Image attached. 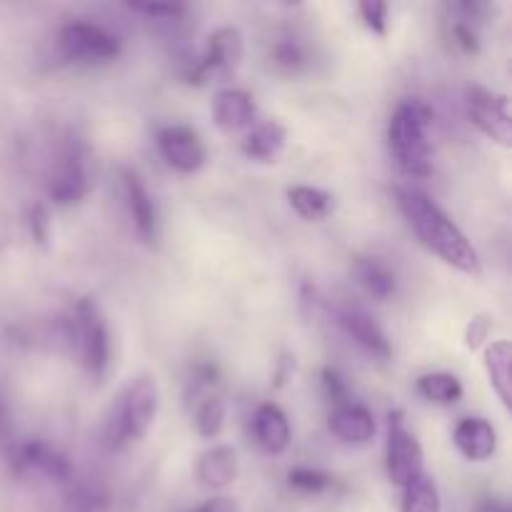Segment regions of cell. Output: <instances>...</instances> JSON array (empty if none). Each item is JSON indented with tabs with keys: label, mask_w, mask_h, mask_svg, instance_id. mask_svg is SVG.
Masks as SVG:
<instances>
[{
	"label": "cell",
	"mask_w": 512,
	"mask_h": 512,
	"mask_svg": "<svg viewBox=\"0 0 512 512\" xmlns=\"http://www.w3.org/2000/svg\"><path fill=\"white\" fill-rule=\"evenodd\" d=\"M400 213L405 215L408 225L413 228L415 238L425 245L433 255H438L443 263L453 265L455 270L468 275L480 273L478 250L473 248L463 230L448 218L443 208L413 185H398L395 188Z\"/></svg>",
	"instance_id": "6da1fadb"
},
{
	"label": "cell",
	"mask_w": 512,
	"mask_h": 512,
	"mask_svg": "<svg viewBox=\"0 0 512 512\" xmlns=\"http://www.w3.org/2000/svg\"><path fill=\"white\" fill-rule=\"evenodd\" d=\"M430 118V108L420 98L400 100L390 118V150L398 168L410 178H428L433 173V150L428 140Z\"/></svg>",
	"instance_id": "7a4b0ae2"
},
{
	"label": "cell",
	"mask_w": 512,
	"mask_h": 512,
	"mask_svg": "<svg viewBox=\"0 0 512 512\" xmlns=\"http://www.w3.org/2000/svg\"><path fill=\"white\" fill-rule=\"evenodd\" d=\"M158 405L160 390L155 378H150V375L135 378L120 393L118 403L113 405L108 423H105V445H108V450L118 453V450L135 443V440H143L153 428Z\"/></svg>",
	"instance_id": "3957f363"
},
{
	"label": "cell",
	"mask_w": 512,
	"mask_h": 512,
	"mask_svg": "<svg viewBox=\"0 0 512 512\" xmlns=\"http://www.w3.org/2000/svg\"><path fill=\"white\" fill-rule=\"evenodd\" d=\"M68 348L95 383H103L110 365V335L103 313L93 298H80L68 315Z\"/></svg>",
	"instance_id": "277c9868"
},
{
	"label": "cell",
	"mask_w": 512,
	"mask_h": 512,
	"mask_svg": "<svg viewBox=\"0 0 512 512\" xmlns=\"http://www.w3.org/2000/svg\"><path fill=\"white\" fill-rule=\"evenodd\" d=\"M60 50L65 60L80 65H103L120 55V38L108 28L88 20H70L60 28Z\"/></svg>",
	"instance_id": "5b68a950"
},
{
	"label": "cell",
	"mask_w": 512,
	"mask_h": 512,
	"mask_svg": "<svg viewBox=\"0 0 512 512\" xmlns=\"http://www.w3.org/2000/svg\"><path fill=\"white\" fill-rule=\"evenodd\" d=\"M90 193V173L83 145L68 140L48 175V195L55 205H78Z\"/></svg>",
	"instance_id": "8992f818"
},
{
	"label": "cell",
	"mask_w": 512,
	"mask_h": 512,
	"mask_svg": "<svg viewBox=\"0 0 512 512\" xmlns=\"http://www.w3.org/2000/svg\"><path fill=\"white\" fill-rule=\"evenodd\" d=\"M423 463V448H420L418 438L405 428L403 415L390 413L388 448H385V468H388L390 483L395 488H408L415 478L425 473Z\"/></svg>",
	"instance_id": "52a82bcc"
},
{
	"label": "cell",
	"mask_w": 512,
	"mask_h": 512,
	"mask_svg": "<svg viewBox=\"0 0 512 512\" xmlns=\"http://www.w3.org/2000/svg\"><path fill=\"white\" fill-rule=\"evenodd\" d=\"M465 113H468L470 123H473L480 133L488 135L490 140L505 145V148L512 143L508 95L493 93V90L473 85V88H468V93H465Z\"/></svg>",
	"instance_id": "ba28073f"
},
{
	"label": "cell",
	"mask_w": 512,
	"mask_h": 512,
	"mask_svg": "<svg viewBox=\"0 0 512 512\" xmlns=\"http://www.w3.org/2000/svg\"><path fill=\"white\" fill-rule=\"evenodd\" d=\"M245 55V40L240 28L235 25H223V28L213 30V35L208 38V50H205L203 58L193 65L190 70V83L205 85L208 80L218 78V75L233 73L240 65Z\"/></svg>",
	"instance_id": "9c48e42d"
},
{
	"label": "cell",
	"mask_w": 512,
	"mask_h": 512,
	"mask_svg": "<svg viewBox=\"0 0 512 512\" xmlns=\"http://www.w3.org/2000/svg\"><path fill=\"white\" fill-rule=\"evenodd\" d=\"M10 470L18 478L43 475V478L53 480V483L65 485L73 480V465L68 463V458L58 453L53 445L43 443V440H28V443L10 448Z\"/></svg>",
	"instance_id": "30bf717a"
},
{
	"label": "cell",
	"mask_w": 512,
	"mask_h": 512,
	"mask_svg": "<svg viewBox=\"0 0 512 512\" xmlns=\"http://www.w3.org/2000/svg\"><path fill=\"white\" fill-rule=\"evenodd\" d=\"M158 150L165 163L178 173H195L205 165L208 150H205L203 138L188 125H165L155 135Z\"/></svg>",
	"instance_id": "8fae6325"
},
{
	"label": "cell",
	"mask_w": 512,
	"mask_h": 512,
	"mask_svg": "<svg viewBox=\"0 0 512 512\" xmlns=\"http://www.w3.org/2000/svg\"><path fill=\"white\" fill-rule=\"evenodd\" d=\"M335 320H338L340 328L355 340L363 350H368L370 355L380 360H388L393 355V348H390L388 335L383 333V328L378 325V320L368 313L365 308L355 303H340L333 308Z\"/></svg>",
	"instance_id": "7c38bea8"
},
{
	"label": "cell",
	"mask_w": 512,
	"mask_h": 512,
	"mask_svg": "<svg viewBox=\"0 0 512 512\" xmlns=\"http://www.w3.org/2000/svg\"><path fill=\"white\" fill-rule=\"evenodd\" d=\"M120 183H123V198L125 205H128L130 218H133L135 233L140 235L145 245H155L160 235V218L153 195L148 193L140 175L130 168L120 170Z\"/></svg>",
	"instance_id": "4fadbf2b"
},
{
	"label": "cell",
	"mask_w": 512,
	"mask_h": 512,
	"mask_svg": "<svg viewBox=\"0 0 512 512\" xmlns=\"http://www.w3.org/2000/svg\"><path fill=\"white\" fill-rule=\"evenodd\" d=\"M453 443L463 458L473 460V463H485L498 450V433L485 418H465L455 428Z\"/></svg>",
	"instance_id": "5bb4252c"
},
{
	"label": "cell",
	"mask_w": 512,
	"mask_h": 512,
	"mask_svg": "<svg viewBox=\"0 0 512 512\" xmlns=\"http://www.w3.org/2000/svg\"><path fill=\"white\" fill-rule=\"evenodd\" d=\"M330 433L348 445H365L375 435V418L368 408L358 403H345L330 413Z\"/></svg>",
	"instance_id": "9a60e30c"
},
{
	"label": "cell",
	"mask_w": 512,
	"mask_h": 512,
	"mask_svg": "<svg viewBox=\"0 0 512 512\" xmlns=\"http://www.w3.org/2000/svg\"><path fill=\"white\" fill-rule=\"evenodd\" d=\"M255 118L253 95L240 88L220 90L213 98V120L223 133H238L248 128Z\"/></svg>",
	"instance_id": "2e32d148"
},
{
	"label": "cell",
	"mask_w": 512,
	"mask_h": 512,
	"mask_svg": "<svg viewBox=\"0 0 512 512\" xmlns=\"http://www.w3.org/2000/svg\"><path fill=\"white\" fill-rule=\"evenodd\" d=\"M253 430L260 448L270 455L285 453L290 445V438H293L288 415H285L275 403H263L258 410H255Z\"/></svg>",
	"instance_id": "e0dca14e"
},
{
	"label": "cell",
	"mask_w": 512,
	"mask_h": 512,
	"mask_svg": "<svg viewBox=\"0 0 512 512\" xmlns=\"http://www.w3.org/2000/svg\"><path fill=\"white\" fill-rule=\"evenodd\" d=\"M238 478V455L230 445H215L198 460V480L210 490H223Z\"/></svg>",
	"instance_id": "ac0fdd59"
},
{
	"label": "cell",
	"mask_w": 512,
	"mask_h": 512,
	"mask_svg": "<svg viewBox=\"0 0 512 512\" xmlns=\"http://www.w3.org/2000/svg\"><path fill=\"white\" fill-rule=\"evenodd\" d=\"M285 143H288V130L275 120H268L250 130L248 138L243 140V153L260 163H275L285 150Z\"/></svg>",
	"instance_id": "d6986e66"
},
{
	"label": "cell",
	"mask_w": 512,
	"mask_h": 512,
	"mask_svg": "<svg viewBox=\"0 0 512 512\" xmlns=\"http://www.w3.org/2000/svg\"><path fill=\"white\" fill-rule=\"evenodd\" d=\"M510 365H512V345L508 340H495L485 348V370L493 390L498 398L503 400L505 408H512V393H510Z\"/></svg>",
	"instance_id": "ffe728a7"
},
{
	"label": "cell",
	"mask_w": 512,
	"mask_h": 512,
	"mask_svg": "<svg viewBox=\"0 0 512 512\" xmlns=\"http://www.w3.org/2000/svg\"><path fill=\"white\" fill-rule=\"evenodd\" d=\"M353 275L360 285L365 288V293L373 295L375 300H388L393 298L395 290H398V280L395 273L385 263L375 258H358L353 265Z\"/></svg>",
	"instance_id": "44dd1931"
},
{
	"label": "cell",
	"mask_w": 512,
	"mask_h": 512,
	"mask_svg": "<svg viewBox=\"0 0 512 512\" xmlns=\"http://www.w3.org/2000/svg\"><path fill=\"white\" fill-rule=\"evenodd\" d=\"M288 203L300 218L310 220V223L325 220L335 210L333 195L328 190L310 188V185H293V188H288Z\"/></svg>",
	"instance_id": "7402d4cb"
},
{
	"label": "cell",
	"mask_w": 512,
	"mask_h": 512,
	"mask_svg": "<svg viewBox=\"0 0 512 512\" xmlns=\"http://www.w3.org/2000/svg\"><path fill=\"white\" fill-rule=\"evenodd\" d=\"M418 393L435 405H453L463 398V383L453 373H428L418 380Z\"/></svg>",
	"instance_id": "603a6c76"
},
{
	"label": "cell",
	"mask_w": 512,
	"mask_h": 512,
	"mask_svg": "<svg viewBox=\"0 0 512 512\" xmlns=\"http://www.w3.org/2000/svg\"><path fill=\"white\" fill-rule=\"evenodd\" d=\"M443 503H440L438 485L430 475H420L415 478L408 488H403V508L400 512H440Z\"/></svg>",
	"instance_id": "cb8c5ba5"
},
{
	"label": "cell",
	"mask_w": 512,
	"mask_h": 512,
	"mask_svg": "<svg viewBox=\"0 0 512 512\" xmlns=\"http://www.w3.org/2000/svg\"><path fill=\"white\" fill-rule=\"evenodd\" d=\"M270 60H273L275 68L285 70V73H298L308 65V53H305V45L298 38H278L270 43Z\"/></svg>",
	"instance_id": "d4e9b609"
},
{
	"label": "cell",
	"mask_w": 512,
	"mask_h": 512,
	"mask_svg": "<svg viewBox=\"0 0 512 512\" xmlns=\"http://www.w3.org/2000/svg\"><path fill=\"white\" fill-rule=\"evenodd\" d=\"M225 425V400L218 393L205 395L195 413V428L203 438H218Z\"/></svg>",
	"instance_id": "484cf974"
},
{
	"label": "cell",
	"mask_w": 512,
	"mask_h": 512,
	"mask_svg": "<svg viewBox=\"0 0 512 512\" xmlns=\"http://www.w3.org/2000/svg\"><path fill=\"white\" fill-rule=\"evenodd\" d=\"M288 485L295 490V493L323 495L333 488L335 478L315 468H293L288 473Z\"/></svg>",
	"instance_id": "4316f807"
},
{
	"label": "cell",
	"mask_w": 512,
	"mask_h": 512,
	"mask_svg": "<svg viewBox=\"0 0 512 512\" xmlns=\"http://www.w3.org/2000/svg\"><path fill=\"white\" fill-rule=\"evenodd\" d=\"M68 498H65V505H68V512H105L108 508V498H105L103 490L90 488V485H73L70 480Z\"/></svg>",
	"instance_id": "83f0119b"
},
{
	"label": "cell",
	"mask_w": 512,
	"mask_h": 512,
	"mask_svg": "<svg viewBox=\"0 0 512 512\" xmlns=\"http://www.w3.org/2000/svg\"><path fill=\"white\" fill-rule=\"evenodd\" d=\"M358 13L370 33L380 35V38L388 35V13H390L388 3H383V0H365V3L358 5Z\"/></svg>",
	"instance_id": "f1b7e54d"
},
{
	"label": "cell",
	"mask_w": 512,
	"mask_h": 512,
	"mask_svg": "<svg viewBox=\"0 0 512 512\" xmlns=\"http://www.w3.org/2000/svg\"><path fill=\"white\" fill-rule=\"evenodd\" d=\"M28 230L30 238L40 248H48L50 243V215L48 208L43 203H33V208L28 210Z\"/></svg>",
	"instance_id": "f546056e"
},
{
	"label": "cell",
	"mask_w": 512,
	"mask_h": 512,
	"mask_svg": "<svg viewBox=\"0 0 512 512\" xmlns=\"http://www.w3.org/2000/svg\"><path fill=\"white\" fill-rule=\"evenodd\" d=\"M323 390H325V395H328V400L335 405V408L350 403V400H348L350 398L348 385H345V380L340 378L338 370H333V368L323 370Z\"/></svg>",
	"instance_id": "4dcf8cb0"
},
{
	"label": "cell",
	"mask_w": 512,
	"mask_h": 512,
	"mask_svg": "<svg viewBox=\"0 0 512 512\" xmlns=\"http://www.w3.org/2000/svg\"><path fill=\"white\" fill-rule=\"evenodd\" d=\"M133 13H143L148 18H163V20H173L180 18L185 13V5L180 3H130L128 5Z\"/></svg>",
	"instance_id": "1f68e13d"
},
{
	"label": "cell",
	"mask_w": 512,
	"mask_h": 512,
	"mask_svg": "<svg viewBox=\"0 0 512 512\" xmlns=\"http://www.w3.org/2000/svg\"><path fill=\"white\" fill-rule=\"evenodd\" d=\"M490 335V320L485 318V315H480V318H475L473 323L468 325V330H465V345H468L470 350H478L480 345L488 340Z\"/></svg>",
	"instance_id": "d6a6232c"
},
{
	"label": "cell",
	"mask_w": 512,
	"mask_h": 512,
	"mask_svg": "<svg viewBox=\"0 0 512 512\" xmlns=\"http://www.w3.org/2000/svg\"><path fill=\"white\" fill-rule=\"evenodd\" d=\"M10 433H13V415H10L8 400L0 393V450L10 445Z\"/></svg>",
	"instance_id": "836d02e7"
},
{
	"label": "cell",
	"mask_w": 512,
	"mask_h": 512,
	"mask_svg": "<svg viewBox=\"0 0 512 512\" xmlns=\"http://www.w3.org/2000/svg\"><path fill=\"white\" fill-rule=\"evenodd\" d=\"M295 373V358L293 355H283V360H278V370H275V388H283Z\"/></svg>",
	"instance_id": "e575fe53"
},
{
	"label": "cell",
	"mask_w": 512,
	"mask_h": 512,
	"mask_svg": "<svg viewBox=\"0 0 512 512\" xmlns=\"http://www.w3.org/2000/svg\"><path fill=\"white\" fill-rule=\"evenodd\" d=\"M198 512H238V505L230 498H213L203 505Z\"/></svg>",
	"instance_id": "d590c367"
},
{
	"label": "cell",
	"mask_w": 512,
	"mask_h": 512,
	"mask_svg": "<svg viewBox=\"0 0 512 512\" xmlns=\"http://www.w3.org/2000/svg\"><path fill=\"white\" fill-rule=\"evenodd\" d=\"M478 512H510V508L505 503H500L498 498H488L483 505H480Z\"/></svg>",
	"instance_id": "8d00e7d4"
}]
</instances>
